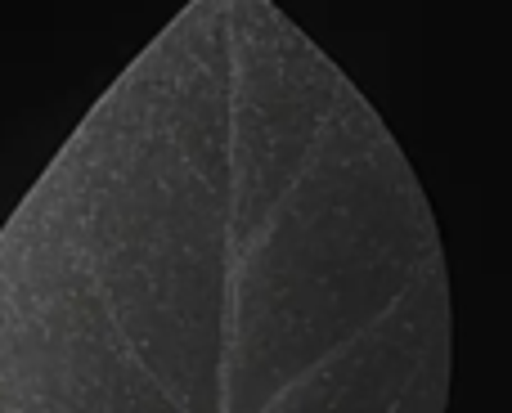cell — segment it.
Masks as SVG:
<instances>
[{
    "instance_id": "cell-1",
    "label": "cell",
    "mask_w": 512,
    "mask_h": 413,
    "mask_svg": "<svg viewBox=\"0 0 512 413\" xmlns=\"http://www.w3.org/2000/svg\"><path fill=\"white\" fill-rule=\"evenodd\" d=\"M405 149L274 0H189L0 225V413H441Z\"/></svg>"
}]
</instances>
